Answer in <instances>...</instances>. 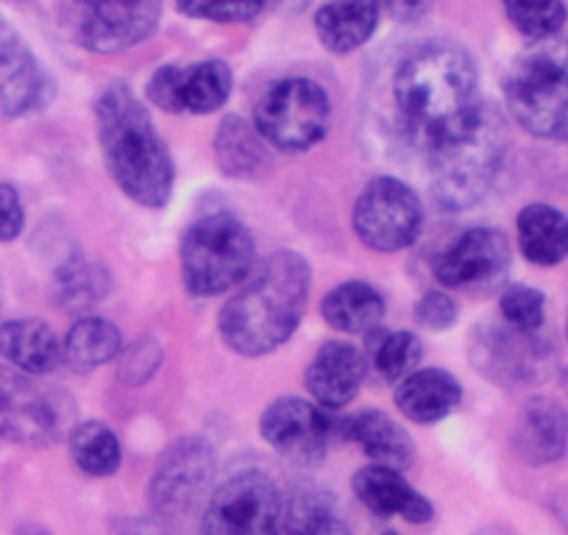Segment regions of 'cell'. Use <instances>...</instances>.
Returning a JSON list of instances; mask_svg holds the SVG:
<instances>
[{"label":"cell","instance_id":"cell-1","mask_svg":"<svg viewBox=\"0 0 568 535\" xmlns=\"http://www.w3.org/2000/svg\"><path fill=\"white\" fill-rule=\"evenodd\" d=\"M477 64L466 51L429 42L409 53L393 75V98L409 138L424 151L466 129L479 112Z\"/></svg>","mask_w":568,"mask_h":535},{"label":"cell","instance_id":"cell-2","mask_svg":"<svg viewBox=\"0 0 568 535\" xmlns=\"http://www.w3.org/2000/svg\"><path fill=\"white\" fill-rule=\"evenodd\" d=\"M313 271L296 251H273L223 304L217 330L240 357H265L291 341L307 310Z\"/></svg>","mask_w":568,"mask_h":535},{"label":"cell","instance_id":"cell-3","mask_svg":"<svg viewBox=\"0 0 568 535\" xmlns=\"http://www.w3.org/2000/svg\"><path fill=\"white\" fill-rule=\"evenodd\" d=\"M103 165L120 193L136 206L162 210L176 188V165L151 112L123 84L106 87L95 101Z\"/></svg>","mask_w":568,"mask_h":535},{"label":"cell","instance_id":"cell-4","mask_svg":"<svg viewBox=\"0 0 568 535\" xmlns=\"http://www.w3.org/2000/svg\"><path fill=\"white\" fill-rule=\"evenodd\" d=\"M510 149L505 114L483 103L471 123L429 149V188L438 206L463 212L477 206L501 176Z\"/></svg>","mask_w":568,"mask_h":535},{"label":"cell","instance_id":"cell-5","mask_svg":"<svg viewBox=\"0 0 568 535\" xmlns=\"http://www.w3.org/2000/svg\"><path fill=\"white\" fill-rule=\"evenodd\" d=\"M256 245L237 215L212 212L182 238V280L193 296L212 299L248 280Z\"/></svg>","mask_w":568,"mask_h":535},{"label":"cell","instance_id":"cell-6","mask_svg":"<svg viewBox=\"0 0 568 535\" xmlns=\"http://www.w3.org/2000/svg\"><path fill=\"white\" fill-rule=\"evenodd\" d=\"M507 109L538 140L568 143V46H538L513 62Z\"/></svg>","mask_w":568,"mask_h":535},{"label":"cell","instance_id":"cell-7","mask_svg":"<svg viewBox=\"0 0 568 535\" xmlns=\"http://www.w3.org/2000/svg\"><path fill=\"white\" fill-rule=\"evenodd\" d=\"M332 103L310 79H284L256 101L254 129L278 151H310L329 134Z\"/></svg>","mask_w":568,"mask_h":535},{"label":"cell","instance_id":"cell-8","mask_svg":"<svg viewBox=\"0 0 568 535\" xmlns=\"http://www.w3.org/2000/svg\"><path fill=\"white\" fill-rule=\"evenodd\" d=\"M73 405L59 387L0 365V441L20 446H51L64 435Z\"/></svg>","mask_w":568,"mask_h":535},{"label":"cell","instance_id":"cell-9","mask_svg":"<svg viewBox=\"0 0 568 535\" xmlns=\"http://www.w3.org/2000/svg\"><path fill=\"white\" fill-rule=\"evenodd\" d=\"M352 226L359 243L379 254L409 249L424 226V206L413 188L393 176H376L354 201Z\"/></svg>","mask_w":568,"mask_h":535},{"label":"cell","instance_id":"cell-10","mask_svg":"<svg viewBox=\"0 0 568 535\" xmlns=\"http://www.w3.org/2000/svg\"><path fill=\"white\" fill-rule=\"evenodd\" d=\"M217 457L215 450L201 435L173 441L156 463L149 480V502L154 516L173 522L187 518L212 491Z\"/></svg>","mask_w":568,"mask_h":535},{"label":"cell","instance_id":"cell-11","mask_svg":"<svg viewBox=\"0 0 568 535\" xmlns=\"http://www.w3.org/2000/svg\"><path fill=\"white\" fill-rule=\"evenodd\" d=\"M282 488L267 474L248 468L212 491L199 535H276Z\"/></svg>","mask_w":568,"mask_h":535},{"label":"cell","instance_id":"cell-12","mask_svg":"<svg viewBox=\"0 0 568 535\" xmlns=\"http://www.w3.org/2000/svg\"><path fill=\"white\" fill-rule=\"evenodd\" d=\"M162 0H75V37L87 51L123 53L156 31Z\"/></svg>","mask_w":568,"mask_h":535},{"label":"cell","instance_id":"cell-13","mask_svg":"<svg viewBox=\"0 0 568 535\" xmlns=\"http://www.w3.org/2000/svg\"><path fill=\"white\" fill-rule=\"evenodd\" d=\"M260 435L276 455L293 463H318L329 452L332 424L318 405L298 396L276 398L260 418Z\"/></svg>","mask_w":568,"mask_h":535},{"label":"cell","instance_id":"cell-14","mask_svg":"<svg viewBox=\"0 0 568 535\" xmlns=\"http://www.w3.org/2000/svg\"><path fill=\"white\" fill-rule=\"evenodd\" d=\"M149 95L165 112H217L232 95V70L223 62L165 64L151 75Z\"/></svg>","mask_w":568,"mask_h":535},{"label":"cell","instance_id":"cell-15","mask_svg":"<svg viewBox=\"0 0 568 535\" xmlns=\"http://www.w3.org/2000/svg\"><path fill=\"white\" fill-rule=\"evenodd\" d=\"M510 265V243L499 229L477 226L463 232L435 260V280L444 287L483 291L499 282Z\"/></svg>","mask_w":568,"mask_h":535},{"label":"cell","instance_id":"cell-16","mask_svg":"<svg viewBox=\"0 0 568 535\" xmlns=\"http://www.w3.org/2000/svg\"><path fill=\"white\" fill-rule=\"evenodd\" d=\"M51 81L23 37L0 20V120H18L45 107Z\"/></svg>","mask_w":568,"mask_h":535},{"label":"cell","instance_id":"cell-17","mask_svg":"<svg viewBox=\"0 0 568 535\" xmlns=\"http://www.w3.org/2000/svg\"><path fill=\"white\" fill-rule=\"evenodd\" d=\"M535 332L513 330V326L483 324L471 337V363L499 385H524L532 382L535 369L544 360Z\"/></svg>","mask_w":568,"mask_h":535},{"label":"cell","instance_id":"cell-18","mask_svg":"<svg viewBox=\"0 0 568 535\" xmlns=\"http://www.w3.org/2000/svg\"><path fill=\"white\" fill-rule=\"evenodd\" d=\"M365 380V357L346 341H329L318 349L304 374L310 396L324 411H343L357 398Z\"/></svg>","mask_w":568,"mask_h":535},{"label":"cell","instance_id":"cell-19","mask_svg":"<svg viewBox=\"0 0 568 535\" xmlns=\"http://www.w3.org/2000/svg\"><path fill=\"white\" fill-rule=\"evenodd\" d=\"M568 446V416L555 398L535 396L524 402L513 427V450L529 466H546L562 457Z\"/></svg>","mask_w":568,"mask_h":535},{"label":"cell","instance_id":"cell-20","mask_svg":"<svg viewBox=\"0 0 568 535\" xmlns=\"http://www.w3.org/2000/svg\"><path fill=\"white\" fill-rule=\"evenodd\" d=\"M357 499L382 518L402 516L409 524H426L435 516L433 502L407 483L402 472L387 466H365L352 480Z\"/></svg>","mask_w":568,"mask_h":535},{"label":"cell","instance_id":"cell-21","mask_svg":"<svg viewBox=\"0 0 568 535\" xmlns=\"http://www.w3.org/2000/svg\"><path fill=\"white\" fill-rule=\"evenodd\" d=\"M276 535H352L337 502L324 488L296 483L282 488Z\"/></svg>","mask_w":568,"mask_h":535},{"label":"cell","instance_id":"cell-22","mask_svg":"<svg viewBox=\"0 0 568 535\" xmlns=\"http://www.w3.org/2000/svg\"><path fill=\"white\" fill-rule=\"evenodd\" d=\"M460 402L463 385L444 369L413 371L396 387V407L415 424L444 422Z\"/></svg>","mask_w":568,"mask_h":535},{"label":"cell","instance_id":"cell-23","mask_svg":"<svg viewBox=\"0 0 568 535\" xmlns=\"http://www.w3.org/2000/svg\"><path fill=\"white\" fill-rule=\"evenodd\" d=\"M0 357L23 374L45 376L62 365V343L45 321L14 319L0 324Z\"/></svg>","mask_w":568,"mask_h":535},{"label":"cell","instance_id":"cell-24","mask_svg":"<svg viewBox=\"0 0 568 535\" xmlns=\"http://www.w3.org/2000/svg\"><path fill=\"white\" fill-rule=\"evenodd\" d=\"M382 0H329L315 14V34L332 53H352L374 37Z\"/></svg>","mask_w":568,"mask_h":535},{"label":"cell","instance_id":"cell-25","mask_svg":"<svg viewBox=\"0 0 568 535\" xmlns=\"http://www.w3.org/2000/svg\"><path fill=\"white\" fill-rule=\"evenodd\" d=\"M343 435L359 446L376 466L404 472L415 463V444L402 424L382 411H359L343 422Z\"/></svg>","mask_w":568,"mask_h":535},{"label":"cell","instance_id":"cell-26","mask_svg":"<svg viewBox=\"0 0 568 535\" xmlns=\"http://www.w3.org/2000/svg\"><path fill=\"white\" fill-rule=\"evenodd\" d=\"M321 315L332 330L346 332V335H371L379 330L385 319V299L368 282H343L335 291L326 293Z\"/></svg>","mask_w":568,"mask_h":535},{"label":"cell","instance_id":"cell-27","mask_svg":"<svg viewBox=\"0 0 568 535\" xmlns=\"http://www.w3.org/2000/svg\"><path fill=\"white\" fill-rule=\"evenodd\" d=\"M518 245L535 265L551 268L568 256V218L549 204H529L518 212Z\"/></svg>","mask_w":568,"mask_h":535},{"label":"cell","instance_id":"cell-28","mask_svg":"<svg viewBox=\"0 0 568 535\" xmlns=\"http://www.w3.org/2000/svg\"><path fill=\"white\" fill-rule=\"evenodd\" d=\"M120 352H123V337L118 326L101 315H84L70 326L64 337L62 363H68L75 374H90L118 360Z\"/></svg>","mask_w":568,"mask_h":535},{"label":"cell","instance_id":"cell-29","mask_svg":"<svg viewBox=\"0 0 568 535\" xmlns=\"http://www.w3.org/2000/svg\"><path fill=\"white\" fill-rule=\"evenodd\" d=\"M70 457L87 477H112L123 461V450L103 422H81L70 430Z\"/></svg>","mask_w":568,"mask_h":535},{"label":"cell","instance_id":"cell-30","mask_svg":"<svg viewBox=\"0 0 568 535\" xmlns=\"http://www.w3.org/2000/svg\"><path fill=\"white\" fill-rule=\"evenodd\" d=\"M215 154L221 171L232 179L254 176L262 168V162H265L262 138L256 134V129H248L237 118L223 120L221 131H217L215 138Z\"/></svg>","mask_w":568,"mask_h":535},{"label":"cell","instance_id":"cell-31","mask_svg":"<svg viewBox=\"0 0 568 535\" xmlns=\"http://www.w3.org/2000/svg\"><path fill=\"white\" fill-rule=\"evenodd\" d=\"M371 363H374L376 374L387 382H402L413 371H418L420 354H424V343L415 332L398 330V332H371Z\"/></svg>","mask_w":568,"mask_h":535},{"label":"cell","instance_id":"cell-32","mask_svg":"<svg viewBox=\"0 0 568 535\" xmlns=\"http://www.w3.org/2000/svg\"><path fill=\"white\" fill-rule=\"evenodd\" d=\"M109 271L103 265H90L84 256H73L70 262H64L62 271L57 274V287H59V304L68 307L70 313H81V310H90L92 304L101 302L103 296H109Z\"/></svg>","mask_w":568,"mask_h":535},{"label":"cell","instance_id":"cell-33","mask_svg":"<svg viewBox=\"0 0 568 535\" xmlns=\"http://www.w3.org/2000/svg\"><path fill=\"white\" fill-rule=\"evenodd\" d=\"M507 20L529 40H546L566 23L562 0H501Z\"/></svg>","mask_w":568,"mask_h":535},{"label":"cell","instance_id":"cell-34","mask_svg":"<svg viewBox=\"0 0 568 535\" xmlns=\"http://www.w3.org/2000/svg\"><path fill=\"white\" fill-rule=\"evenodd\" d=\"M499 313L507 326L521 332H538L546 319V296L538 287L510 285L499 296Z\"/></svg>","mask_w":568,"mask_h":535},{"label":"cell","instance_id":"cell-35","mask_svg":"<svg viewBox=\"0 0 568 535\" xmlns=\"http://www.w3.org/2000/svg\"><path fill=\"white\" fill-rule=\"evenodd\" d=\"M162 365V346L156 337L142 335L120 352L118 374L125 385H145Z\"/></svg>","mask_w":568,"mask_h":535},{"label":"cell","instance_id":"cell-36","mask_svg":"<svg viewBox=\"0 0 568 535\" xmlns=\"http://www.w3.org/2000/svg\"><path fill=\"white\" fill-rule=\"evenodd\" d=\"M265 0H179L187 18L212 20V23H243L262 12Z\"/></svg>","mask_w":568,"mask_h":535},{"label":"cell","instance_id":"cell-37","mask_svg":"<svg viewBox=\"0 0 568 535\" xmlns=\"http://www.w3.org/2000/svg\"><path fill=\"white\" fill-rule=\"evenodd\" d=\"M415 321L424 330L444 332L455 326L457 321V302L446 291H426L415 304Z\"/></svg>","mask_w":568,"mask_h":535},{"label":"cell","instance_id":"cell-38","mask_svg":"<svg viewBox=\"0 0 568 535\" xmlns=\"http://www.w3.org/2000/svg\"><path fill=\"white\" fill-rule=\"evenodd\" d=\"M26 212L20 193L12 184H0V243H12L23 234Z\"/></svg>","mask_w":568,"mask_h":535},{"label":"cell","instance_id":"cell-39","mask_svg":"<svg viewBox=\"0 0 568 535\" xmlns=\"http://www.w3.org/2000/svg\"><path fill=\"white\" fill-rule=\"evenodd\" d=\"M114 535H176L171 522L160 516H131L114 524Z\"/></svg>","mask_w":568,"mask_h":535},{"label":"cell","instance_id":"cell-40","mask_svg":"<svg viewBox=\"0 0 568 535\" xmlns=\"http://www.w3.org/2000/svg\"><path fill=\"white\" fill-rule=\"evenodd\" d=\"M429 3L433 0H382V9L398 23H413V20L424 18Z\"/></svg>","mask_w":568,"mask_h":535},{"label":"cell","instance_id":"cell-41","mask_svg":"<svg viewBox=\"0 0 568 535\" xmlns=\"http://www.w3.org/2000/svg\"><path fill=\"white\" fill-rule=\"evenodd\" d=\"M14 535H51V533H48L45 527H40V524H23Z\"/></svg>","mask_w":568,"mask_h":535},{"label":"cell","instance_id":"cell-42","mask_svg":"<svg viewBox=\"0 0 568 535\" xmlns=\"http://www.w3.org/2000/svg\"><path fill=\"white\" fill-rule=\"evenodd\" d=\"M477 535H510V533H507V529H501V527H488V529H479Z\"/></svg>","mask_w":568,"mask_h":535},{"label":"cell","instance_id":"cell-43","mask_svg":"<svg viewBox=\"0 0 568 535\" xmlns=\"http://www.w3.org/2000/svg\"><path fill=\"white\" fill-rule=\"evenodd\" d=\"M385 535H393V533H385Z\"/></svg>","mask_w":568,"mask_h":535}]
</instances>
